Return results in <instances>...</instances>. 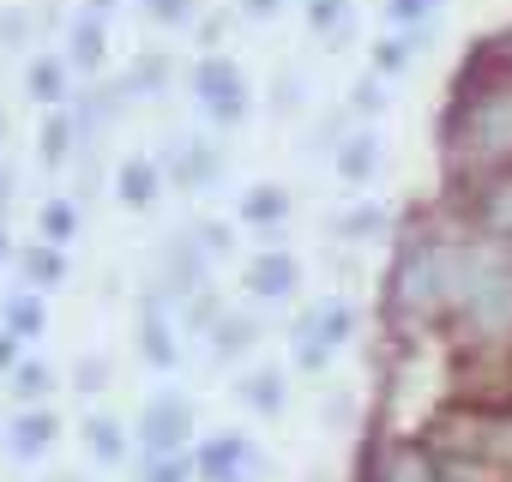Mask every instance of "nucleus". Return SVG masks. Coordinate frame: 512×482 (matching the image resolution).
Here are the masks:
<instances>
[{
    "instance_id": "nucleus-12",
    "label": "nucleus",
    "mask_w": 512,
    "mask_h": 482,
    "mask_svg": "<svg viewBox=\"0 0 512 482\" xmlns=\"http://www.w3.org/2000/svg\"><path fill=\"white\" fill-rule=\"evenodd\" d=\"M73 151H79V121H73V109H49V121H43V133H37L43 169H67Z\"/></svg>"
},
{
    "instance_id": "nucleus-40",
    "label": "nucleus",
    "mask_w": 512,
    "mask_h": 482,
    "mask_svg": "<svg viewBox=\"0 0 512 482\" xmlns=\"http://www.w3.org/2000/svg\"><path fill=\"white\" fill-rule=\"evenodd\" d=\"M85 13H97V19H109V13H115V0H85Z\"/></svg>"
},
{
    "instance_id": "nucleus-17",
    "label": "nucleus",
    "mask_w": 512,
    "mask_h": 482,
    "mask_svg": "<svg viewBox=\"0 0 512 482\" xmlns=\"http://www.w3.org/2000/svg\"><path fill=\"white\" fill-rule=\"evenodd\" d=\"M127 85H133V97H169V85H175L169 49H145V55L127 67Z\"/></svg>"
},
{
    "instance_id": "nucleus-43",
    "label": "nucleus",
    "mask_w": 512,
    "mask_h": 482,
    "mask_svg": "<svg viewBox=\"0 0 512 482\" xmlns=\"http://www.w3.org/2000/svg\"><path fill=\"white\" fill-rule=\"evenodd\" d=\"M55 482H79V476H55Z\"/></svg>"
},
{
    "instance_id": "nucleus-32",
    "label": "nucleus",
    "mask_w": 512,
    "mask_h": 482,
    "mask_svg": "<svg viewBox=\"0 0 512 482\" xmlns=\"http://www.w3.org/2000/svg\"><path fill=\"white\" fill-rule=\"evenodd\" d=\"M386 109V79L380 73H368V79H356V91H350V115H362V121H374Z\"/></svg>"
},
{
    "instance_id": "nucleus-20",
    "label": "nucleus",
    "mask_w": 512,
    "mask_h": 482,
    "mask_svg": "<svg viewBox=\"0 0 512 482\" xmlns=\"http://www.w3.org/2000/svg\"><path fill=\"white\" fill-rule=\"evenodd\" d=\"M19 266H25V284L43 296L49 284H61L67 278V260H61V248H55V241H37V248H25L19 254Z\"/></svg>"
},
{
    "instance_id": "nucleus-6",
    "label": "nucleus",
    "mask_w": 512,
    "mask_h": 482,
    "mask_svg": "<svg viewBox=\"0 0 512 482\" xmlns=\"http://www.w3.org/2000/svg\"><path fill=\"white\" fill-rule=\"evenodd\" d=\"M458 193H464V229L470 235L512 241V169L506 175H488V181H470Z\"/></svg>"
},
{
    "instance_id": "nucleus-39",
    "label": "nucleus",
    "mask_w": 512,
    "mask_h": 482,
    "mask_svg": "<svg viewBox=\"0 0 512 482\" xmlns=\"http://www.w3.org/2000/svg\"><path fill=\"white\" fill-rule=\"evenodd\" d=\"M488 49H494V55H500V61H506V67H512V31H506V37H494V43H488Z\"/></svg>"
},
{
    "instance_id": "nucleus-16",
    "label": "nucleus",
    "mask_w": 512,
    "mask_h": 482,
    "mask_svg": "<svg viewBox=\"0 0 512 482\" xmlns=\"http://www.w3.org/2000/svg\"><path fill=\"white\" fill-rule=\"evenodd\" d=\"M67 67L73 73H97L103 67V19L97 13L73 19V31H67Z\"/></svg>"
},
{
    "instance_id": "nucleus-29",
    "label": "nucleus",
    "mask_w": 512,
    "mask_h": 482,
    "mask_svg": "<svg viewBox=\"0 0 512 482\" xmlns=\"http://www.w3.org/2000/svg\"><path fill=\"white\" fill-rule=\"evenodd\" d=\"M31 37H37V13L31 7H7V13H0V55H7V49H31Z\"/></svg>"
},
{
    "instance_id": "nucleus-10",
    "label": "nucleus",
    "mask_w": 512,
    "mask_h": 482,
    "mask_svg": "<svg viewBox=\"0 0 512 482\" xmlns=\"http://www.w3.org/2000/svg\"><path fill=\"white\" fill-rule=\"evenodd\" d=\"M247 290L260 296V302H290V296L302 290V266H296V254H284V248H266L260 260L247 266Z\"/></svg>"
},
{
    "instance_id": "nucleus-42",
    "label": "nucleus",
    "mask_w": 512,
    "mask_h": 482,
    "mask_svg": "<svg viewBox=\"0 0 512 482\" xmlns=\"http://www.w3.org/2000/svg\"><path fill=\"white\" fill-rule=\"evenodd\" d=\"M0 139H7V115H0Z\"/></svg>"
},
{
    "instance_id": "nucleus-28",
    "label": "nucleus",
    "mask_w": 512,
    "mask_h": 482,
    "mask_svg": "<svg viewBox=\"0 0 512 482\" xmlns=\"http://www.w3.org/2000/svg\"><path fill=\"white\" fill-rule=\"evenodd\" d=\"M37 223H43V241H55V248H61V241H73V229H79V205L73 199H49Z\"/></svg>"
},
{
    "instance_id": "nucleus-21",
    "label": "nucleus",
    "mask_w": 512,
    "mask_h": 482,
    "mask_svg": "<svg viewBox=\"0 0 512 482\" xmlns=\"http://www.w3.org/2000/svg\"><path fill=\"white\" fill-rule=\"evenodd\" d=\"M235 392H241V404H247V410H260V416H278V410H284V374H278V368L247 374Z\"/></svg>"
},
{
    "instance_id": "nucleus-31",
    "label": "nucleus",
    "mask_w": 512,
    "mask_h": 482,
    "mask_svg": "<svg viewBox=\"0 0 512 482\" xmlns=\"http://www.w3.org/2000/svg\"><path fill=\"white\" fill-rule=\"evenodd\" d=\"M145 19L163 25V31H181L199 19V0H145Z\"/></svg>"
},
{
    "instance_id": "nucleus-24",
    "label": "nucleus",
    "mask_w": 512,
    "mask_h": 482,
    "mask_svg": "<svg viewBox=\"0 0 512 482\" xmlns=\"http://www.w3.org/2000/svg\"><path fill=\"white\" fill-rule=\"evenodd\" d=\"M284 217H290V193H284V187H253V193L241 199V223L272 229V223H284Z\"/></svg>"
},
{
    "instance_id": "nucleus-3",
    "label": "nucleus",
    "mask_w": 512,
    "mask_h": 482,
    "mask_svg": "<svg viewBox=\"0 0 512 482\" xmlns=\"http://www.w3.org/2000/svg\"><path fill=\"white\" fill-rule=\"evenodd\" d=\"M356 482H440V458L428 452V440H404V434H374L362 452Z\"/></svg>"
},
{
    "instance_id": "nucleus-5",
    "label": "nucleus",
    "mask_w": 512,
    "mask_h": 482,
    "mask_svg": "<svg viewBox=\"0 0 512 482\" xmlns=\"http://www.w3.org/2000/svg\"><path fill=\"white\" fill-rule=\"evenodd\" d=\"M187 434H193V404H187L181 392H157V398H145V410H139V434H133V440L145 446V458L181 452Z\"/></svg>"
},
{
    "instance_id": "nucleus-11",
    "label": "nucleus",
    "mask_w": 512,
    "mask_h": 482,
    "mask_svg": "<svg viewBox=\"0 0 512 482\" xmlns=\"http://www.w3.org/2000/svg\"><path fill=\"white\" fill-rule=\"evenodd\" d=\"M67 55H31V67H25V91H31V103H43V109H67L73 103V91H67Z\"/></svg>"
},
{
    "instance_id": "nucleus-35",
    "label": "nucleus",
    "mask_w": 512,
    "mask_h": 482,
    "mask_svg": "<svg viewBox=\"0 0 512 482\" xmlns=\"http://www.w3.org/2000/svg\"><path fill=\"white\" fill-rule=\"evenodd\" d=\"M193 235H199V248H205L211 260H223V254L235 248V229H229V223H217V217H205V223H199Z\"/></svg>"
},
{
    "instance_id": "nucleus-14",
    "label": "nucleus",
    "mask_w": 512,
    "mask_h": 482,
    "mask_svg": "<svg viewBox=\"0 0 512 482\" xmlns=\"http://www.w3.org/2000/svg\"><path fill=\"white\" fill-rule=\"evenodd\" d=\"M55 434H61V416L43 410V404H31V410L13 422V452H19V458H43V452L55 446Z\"/></svg>"
},
{
    "instance_id": "nucleus-19",
    "label": "nucleus",
    "mask_w": 512,
    "mask_h": 482,
    "mask_svg": "<svg viewBox=\"0 0 512 482\" xmlns=\"http://www.w3.org/2000/svg\"><path fill=\"white\" fill-rule=\"evenodd\" d=\"M175 314H181V326H187L193 338H205V332L223 320V302H217V290H211V284H199V290L175 296Z\"/></svg>"
},
{
    "instance_id": "nucleus-15",
    "label": "nucleus",
    "mask_w": 512,
    "mask_h": 482,
    "mask_svg": "<svg viewBox=\"0 0 512 482\" xmlns=\"http://www.w3.org/2000/svg\"><path fill=\"white\" fill-rule=\"evenodd\" d=\"M253 344H260V320H253V314H223L211 326V362H235Z\"/></svg>"
},
{
    "instance_id": "nucleus-13",
    "label": "nucleus",
    "mask_w": 512,
    "mask_h": 482,
    "mask_svg": "<svg viewBox=\"0 0 512 482\" xmlns=\"http://www.w3.org/2000/svg\"><path fill=\"white\" fill-rule=\"evenodd\" d=\"M157 187H163V169H157L151 157H127V163H121V175H115V193H121V205H127V211L157 205Z\"/></svg>"
},
{
    "instance_id": "nucleus-1",
    "label": "nucleus",
    "mask_w": 512,
    "mask_h": 482,
    "mask_svg": "<svg viewBox=\"0 0 512 482\" xmlns=\"http://www.w3.org/2000/svg\"><path fill=\"white\" fill-rule=\"evenodd\" d=\"M440 151H446L452 187L512 169V67L494 49L470 55L464 79L452 85L446 121H440Z\"/></svg>"
},
{
    "instance_id": "nucleus-9",
    "label": "nucleus",
    "mask_w": 512,
    "mask_h": 482,
    "mask_svg": "<svg viewBox=\"0 0 512 482\" xmlns=\"http://www.w3.org/2000/svg\"><path fill=\"white\" fill-rule=\"evenodd\" d=\"M163 163H169L175 187H187V193H211V187L223 181V151H217L211 139H175Z\"/></svg>"
},
{
    "instance_id": "nucleus-4",
    "label": "nucleus",
    "mask_w": 512,
    "mask_h": 482,
    "mask_svg": "<svg viewBox=\"0 0 512 482\" xmlns=\"http://www.w3.org/2000/svg\"><path fill=\"white\" fill-rule=\"evenodd\" d=\"M193 103H199L205 121H217V127L247 121V79H241V67L223 61V55H199V61H193Z\"/></svg>"
},
{
    "instance_id": "nucleus-7",
    "label": "nucleus",
    "mask_w": 512,
    "mask_h": 482,
    "mask_svg": "<svg viewBox=\"0 0 512 482\" xmlns=\"http://www.w3.org/2000/svg\"><path fill=\"white\" fill-rule=\"evenodd\" d=\"M205 272H211V254L199 248V235H193V229H181V235L163 241V254H157V284H163L169 296H187V290L211 284Z\"/></svg>"
},
{
    "instance_id": "nucleus-30",
    "label": "nucleus",
    "mask_w": 512,
    "mask_h": 482,
    "mask_svg": "<svg viewBox=\"0 0 512 482\" xmlns=\"http://www.w3.org/2000/svg\"><path fill=\"white\" fill-rule=\"evenodd\" d=\"M440 7H446V0H386V19H392L398 31H410V25H434Z\"/></svg>"
},
{
    "instance_id": "nucleus-2",
    "label": "nucleus",
    "mask_w": 512,
    "mask_h": 482,
    "mask_svg": "<svg viewBox=\"0 0 512 482\" xmlns=\"http://www.w3.org/2000/svg\"><path fill=\"white\" fill-rule=\"evenodd\" d=\"M464 241L470 229H434V223H410L398 235V254H392V272H386V296H380V314L386 326L416 344V332L428 326H446L452 320V302H458V272H464Z\"/></svg>"
},
{
    "instance_id": "nucleus-36",
    "label": "nucleus",
    "mask_w": 512,
    "mask_h": 482,
    "mask_svg": "<svg viewBox=\"0 0 512 482\" xmlns=\"http://www.w3.org/2000/svg\"><path fill=\"white\" fill-rule=\"evenodd\" d=\"M19 344H25L19 332H7V326H0V374H13V368H19Z\"/></svg>"
},
{
    "instance_id": "nucleus-23",
    "label": "nucleus",
    "mask_w": 512,
    "mask_h": 482,
    "mask_svg": "<svg viewBox=\"0 0 512 482\" xmlns=\"http://www.w3.org/2000/svg\"><path fill=\"white\" fill-rule=\"evenodd\" d=\"M308 25L332 43H350L356 37V13H350V0H308Z\"/></svg>"
},
{
    "instance_id": "nucleus-22",
    "label": "nucleus",
    "mask_w": 512,
    "mask_h": 482,
    "mask_svg": "<svg viewBox=\"0 0 512 482\" xmlns=\"http://www.w3.org/2000/svg\"><path fill=\"white\" fill-rule=\"evenodd\" d=\"M85 452H91L97 464H121V458H127V428H121L115 416H91V422H85Z\"/></svg>"
},
{
    "instance_id": "nucleus-37",
    "label": "nucleus",
    "mask_w": 512,
    "mask_h": 482,
    "mask_svg": "<svg viewBox=\"0 0 512 482\" xmlns=\"http://www.w3.org/2000/svg\"><path fill=\"white\" fill-rule=\"evenodd\" d=\"M284 0H241V19H278Z\"/></svg>"
},
{
    "instance_id": "nucleus-25",
    "label": "nucleus",
    "mask_w": 512,
    "mask_h": 482,
    "mask_svg": "<svg viewBox=\"0 0 512 482\" xmlns=\"http://www.w3.org/2000/svg\"><path fill=\"white\" fill-rule=\"evenodd\" d=\"M0 326L19 332V338H37V332H43V302H37V290L7 296V308H0Z\"/></svg>"
},
{
    "instance_id": "nucleus-26",
    "label": "nucleus",
    "mask_w": 512,
    "mask_h": 482,
    "mask_svg": "<svg viewBox=\"0 0 512 482\" xmlns=\"http://www.w3.org/2000/svg\"><path fill=\"white\" fill-rule=\"evenodd\" d=\"M386 223H392L386 205H356V211L338 217V235H344V241H368V235H386Z\"/></svg>"
},
{
    "instance_id": "nucleus-41",
    "label": "nucleus",
    "mask_w": 512,
    "mask_h": 482,
    "mask_svg": "<svg viewBox=\"0 0 512 482\" xmlns=\"http://www.w3.org/2000/svg\"><path fill=\"white\" fill-rule=\"evenodd\" d=\"M0 260H13V235H7V223H0Z\"/></svg>"
},
{
    "instance_id": "nucleus-27",
    "label": "nucleus",
    "mask_w": 512,
    "mask_h": 482,
    "mask_svg": "<svg viewBox=\"0 0 512 482\" xmlns=\"http://www.w3.org/2000/svg\"><path fill=\"white\" fill-rule=\"evenodd\" d=\"M49 386H55L49 362H19V368H13V398H19V404H43Z\"/></svg>"
},
{
    "instance_id": "nucleus-18",
    "label": "nucleus",
    "mask_w": 512,
    "mask_h": 482,
    "mask_svg": "<svg viewBox=\"0 0 512 482\" xmlns=\"http://www.w3.org/2000/svg\"><path fill=\"white\" fill-rule=\"evenodd\" d=\"M332 151H338V175H344V181H374V169H380V139H374L368 127L350 133V139H338Z\"/></svg>"
},
{
    "instance_id": "nucleus-34",
    "label": "nucleus",
    "mask_w": 512,
    "mask_h": 482,
    "mask_svg": "<svg viewBox=\"0 0 512 482\" xmlns=\"http://www.w3.org/2000/svg\"><path fill=\"white\" fill-rule=\"evenodd\" d=\"M103 386H109V362H103V356H79V362H73V392L97 398Z\"/></svg>"
},
{
    "instance_id": "nucleus-8",
    "label": "nucleus",
    "mask_w": 512,
    "mask_h": 482,
    "mask_svg": "<svg viewBox=\"0 0 512 482\" xmlns=\"http://www.w3.org/2000/svg\"><path fill=\"white\" fill-rule=\"evenodd\" d=\"M260 470V452H253L241 434H217L205 446H193V476L199 482H247Z\"/></svg>"
},
{
    "instance_id": "nucleus-33",
    "label": "nucleus",
    "mask_w": 512,
    "mask_h": 482,
    "mask_svg": "<svg viewBox=\"0 0 512 482\" xmlns=\"http://www.w3.org/2000/svg\"><path fill=\"white\" fill-rule=\"evenodd\" d=\"M193 476V458L187 452H163V458H145L139 482H187Z\"/></svg>"
},
{
    "instance_id": "nucleus-38",
    "label": "nucleus",
    "mask_w": 512,
    "mask_h": 482,
    "mask_svg": "<svg viewBox=\"0 0 512 482\" xmlns=\"http://www.w3.org/2000/svg\"><path fill=\"white\" fill-rule=\"evenodd\" d=\"M7 199H13V169L0 163V211H7Z\"/></svg>"
}]
</instances>
